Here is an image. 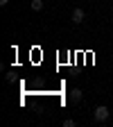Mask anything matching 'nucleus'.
<instances>
[{"mask_svg":"<svg viewBox=\"0 0 113 127\" xmlns=\"http://www.w3.org/2000/svg\"><path fill=\"white\" fill-rule=\"evenodd\" d=\"M109 116H111V111H109V107H104V104L95 107V111H93V120H95V123H106Z\"/></svg>","mask_w":113,"mask_h":127,"instance_id":"obj_1","label":"nucleus"},{"mask_svg":"<svg viewBox=\"0 0 113 127\" xmlns=\"http://www.w3.org/2000/svg\"><path fill=\"white\" fill-rule=\"evenodd\" d=\"M32 9H34V11H41L43 9V0H32Z\"/></svg>","mask_w":113,"mask_h":127,"instance_id":"obj_4","label":"nucleus"},{"mask_svg":"<svg viewBox=\"0 0 113 127\" xmlns=\"http://www.w3.org/2000/svg\"><path fill=\"white\" fill-rule=\"evenodd\" d=\"M84 18H86V11H84L82 7H75V9H72V16H70V21H72L75 25H79V23H84Z\"/></svg>","mask_w":113,"mask_h":127,"instance_id":"obj_2","label":"nucleus"},{"mask_svg":"<svg viewBox=\"0 0 113 127\" xmlns=\"http://www.w3.org/2000/svg\"><path fill=\"white\" fill-rule=\"evenodd\" d=\"M77 123L72 120V118H66V120H63V127H75Z\"/></svg>","mask_w":113,"mask_h":127,"instance_id":"obj_5","label":"nucleus"},{"mask_svg":"<svg viewBox=\"0 0 113 127\" xmlns=\"http://www.w3.org/2000/svg\"><path fill=\"white\" fill-rule=\"evenodd\" d=\"M82 98H84L82 89H72V91H70V102H72V104H79V102H82Z\"/></svg>","mask_w":113,"mask_h":127,"instance_id":"obj_3","label":"nucleus"},{"mask_svg":"<svg viewBox=\"0 0 113 127\" xmlns=\"http://www.w3.org/2000/svg\"><path fill=\"white\" fill-rule=\"evenodd\" d=\"M9 5V0H0V7H7Z\"/></svg>","mask_w":113,"mask_h":127,"instance_id":"obj_6","label":"nucleus"}]
</instances>
